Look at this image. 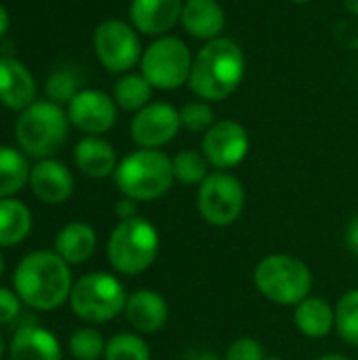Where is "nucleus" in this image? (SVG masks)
Here are the masks:
<instances>
[{
  "label": "nucleus",
  "mask_w": 358,
  "mask_h": 360,
  "mask_svg": "<svg viewBox=\"0 0 358 360\" xmlns=\"http://www.w3.org/2000/svg\"><path fill=\"white\" fill-rule=\"evenodd\" d=\"M15 293L34 310H55L72 293L70 264L51 251L25 255L15 270Z\"/></svg>",
  "instance_id": "f257e3e1"
},
{
  "label": "nucleus",
  "mask_w": 358,
  "mask_h": 360,
  "mask_svg": "<svg viewBox=\"0 0 358 360\" xmlns=\"http://www.w3.org/2000/svg\"><path fill=\"white\" fill-rule=\"evenodd\" d=\"M245 76V55L230 38L209 40L194 57L190 89L207 101H222L232 95Z\"/></svg>",
  "instance_id": "f03ea898"
},
{
  "label": "nucleus",
  "mask_w": 358,
  "mask_h": 360,
  "mask_svg": "<svg viewBox=\"0 0 358 360\" xmlns=\"http://www.w3.org/2000/svg\"><path fill=\"white\" fill-rule=\"evenodd\" d=\"M116 188L131 200H156L165 196L173 181V160L160 150H137L124 156L114 171Z\"/></svg>",
  "instance_id": "7ed1b4c3"
},
{
  "label": "nucleus",
  "mask_w": 358,
  "mask_h": 360,
  "mask_svg": "<svg viewBox=\"0 0 358 360\" xmlns=\"http://www.w3.org/2000/svg\"><path fill=\"white\" fill-rule=\"evenodd\" d=\"M70 118L61 105L53 101H34L30 108L19 112L15 124V137L23 154L34 158L53 156L68 137Z\"/></svg>",
  "instance_id": "20e7f679"
},
{
  "label": "nucleus",
  "mask_w": 358,
  "mask_h": 360,
  "mask_svg": "<svg viewBox=\"0 0 358 360\" xmlns=\"http://www.w3.org/2000/svg\"><path fill=\"white\" fill-rule=\"evenodd\" d=\"M253 278L257 291L279 306H298L312 289L310 268L302 259L287 253L266 255L255 266Z\"/></svg>",
  "instance_id": "39448f33"
},
{
  "label": "nucleus",
  "mask_w": 358,
  "mask_h": 360,
  "mask_svg": "<svg viewBox=\"0 0 358 360\" xmlns=\"http://www.w3.org/2000/svg\"><path fill=\"white\" fill-rule=\"evenodd\" d=\"M158 232L141 217L120 221L108 240V259L116 272L133 276L146 272L158 255Z\"/></svg>",
  "instance_id": "423d86ee"
},
{
  "label": "nucleus",
  "mask_w": 358,
  "mask_h": 360,
  "mask_svg": "<svg viewBox=\"0 0 358 360\" xmlns=\"http://www.w3.org/2000/svg\"><path fill=\"white\" fill-rule=\"evenodd\" d=\"M72 312L84 323H108L116 319L127 306L122 283L106 272L82 276L70 293Z\"/></svg>",
  "instance_id": "0eeeda50"
},
{
  "label": "nucleus",
  "mask_w": 358,
  "mask_h": 360,
  "mask_svg": "<svg viewBox=\"0 0 358 360\" xmlns=\"http://www.w3.org/2000/svg\"><path fill=\"white\" fill-rule=\"evenodd\" d=\"M192 55L175 36H160L141 55V76L152 89L173 91L190 80Z\"/></svg>",
  "instance_id": "6e6552de"
},
{
  "label": "nucleus",
  "mask_w": 358,
  "mask_h": 360,
  "mask_svg": "<svg viewBox=\"0 0 358 360\" xmlns=\"http://www.w3.org/2000/svg\"><path fill=\"white\" fill-rule=\"evenodd\" d=\"M196 205L200 217L207 224L215 228L230 226L241 217L245 209V188L230 173H213L200 184Z\"/></svg>",
  "instance_id": "1a4fd4ad"
},
{
  "label": "nucleus",
  "mask_w": 358,
  "mask_h": 360,
  "mask_svg": "<svg viewBox=\"0 0 358 360\" xmlns=\"http://www.w3.org/2000/svg\"><path fill=\"white\" fill-rule=\"evenodd\" d=\"M93 46L99 63L114 74L129 72L141 59V42L133 25L120 19H106L93 34Z\"/></svg>",
  "instance_id": "9d476101"
},
{
  "label": "nucleus",
  "mask_w": 358,
  "mask_h": 360,
  "mask_svg": "<svg viewBox=\"0 0 358 360\" xmlns=\"http://www.w3.org/2000/svg\"><path fill=\"white\" fill-rule=\"evenodd\" d=\"M181 129L179 112L165 101L148 103L131 122V137L143 150H158L169 143Z\"/></svg>",
  "instance_id": "9b49d317"
},
{
  "label": "nucleus",
  "mask_w": 358,
  "mask_h": 360,
  "mask_svg": "<svg viewBox=\"0 0 358 360\" xmlns=\"http://www.w3.org/2000/svg\"><path fill=\"white\" fill-rule=\"evenodd\" d=\"M249 152V135L243 124L234 120L215 122L203 139V154L209 165L219 171L232 169L245 160Z\"/></svg>",
  "instance_id": "f8f14e48"
},
{
  "label": "nucleus",
  "mask_w": 358,
  "mask_h": 360,
  "mask_svg": "<svg viewBox=\"0 0 358 360\" xmlns=\"http://www.w3.org/2000/svg\"><path fill=\"white\" fill-rule=\"evenodd\" d=\"M68 118L78 131L101 135L116 122V101L103 91L84 89L68 103Z\"/></svg>",
  "instance_id": "ddd939ff"
},
{
  "label": "nucleus",
  "mask_w": 358,
  "mask_h": 360,
  "mask_svg": "<svg viewBox=\"0 0 358 360\" xmlns=\"http://www.w3.org/2000/svg\"><path fill=\"white\" fill-rule=\"evenodd\" d=\"M36 101V80L27 65L15 57H0V103L23 112Z\"/></svg>",
  "instance_id": "4468645a"
},
{
  "label": "nucleus",
  "mask_w": 358,
  "mask_h": 360,
  "mask_svg": "<svg viewBox=\"0 0 358 360\" xmlns=\"http://www.w3.org/2000/svg\"><path fill=\"white\" fill-rule=\"evenodd\" d=\"M32 192L46 205H59L74 192V175L70 169L53 158L38 160L30 171Z\"/></svg>",
  "instance_id": "2eb2a0df"
},
{
  "label": "nucleus",
  "mask_w": 358,
  "mask_h": 360,
  "mask_svg": "<svg viewBox=\"0 0 358 360\" xmlns=\"http://www.w3.org/2000/svg\"><path fill=\"white\" fill-rule=\"evenodd\" d=\"M184 0H131L129 15L137 32L146 36H162L179 19Z\"/></svg>",
  "instance_id": "dca6fc26"
},
{
  "label": "nucleus",
  "mask_w": 358,
  "mask_h": 360,
  "mask_svg": "<svg viewBox=\"0 0 358 360\" xmlns=\"http://www.w3.org/2000/svg\"><path fill=\"white\" fill-rule=\"evenodd\" d=\"M124 314L129 325L139 333H156L169 321V306L165 297L152 289L135 291L127 297Z\"/></svg>",
  "instance_id": "f3484780"
},
{
  "label": "nucleus",
  "mask_w": 358,
  "mask_h": 360,
  "mask_svg": "<svg viewBox=\"0 0 358 360\" xmlns=\"http://www.w3.org/2000/svg\"><path fill=\"white\" fill-rule=\"evenodd\" d=\"M181 25L198 40H215L226 25L224 8L217 0H188L181 11Z\"/></svg>",
  "instance_id": "a211bd4d"
},
{
  "label": "nucleus",
  "mask_w": 358,
  "mask_h": 360,
  "mask_svg": "<svg viewBox=\"0 0 358 360\" xmlns=\"http://www.w3.org/2000/svg\"><path fill=\"white\" fill-rule=\"evenodd\" d=\"M74 162L80 173L93 179H103L112 175L118 167L114 148L97 135H87L78 141V146L74 148Z\"/></svg>",
  "instance_id": "6ab92c4d"
},
{
  "label": "nucleus",
  "mask_w": 358,
  "mask_h": 360,
  "mask_svg": "<svg viewBox=\"0 0 358 360\" xmlns=\"http://www.w3.org/2000/svg\"><path fill=\"white\" fill-rule=\"evenodd\" d=\"M11 360H61V348L53 333L38 327H21L11 344Z\"/></svg>",
  "instance_id": "aec40b11"
},
{
  "label": "nucleus",
  "mask_w": 358,
  "mask_h": 360,
  "mask_svg": "<svg viewBox=\"0 0 358 360\" xmlns=\"http://www.w3.org/2000/svg\"><path fill=\"white\" fill-rule=\"evenodd\" d=\"M97 245L95 230L84 221H72L68 224L55 238V249L61 259H65L70 266L84 264Z\"/></svg>",
  "instance_id": "412c9836"
},
{
  "label": "nucleus",
  "mask_w": 358,
  "mask_h": 360,
  "mask_svg": "<svg viewBox=\"0 0 358 360\" xmlns=\"http://www.w3.org/2000/svg\"><path fill=\"white\" fill-rule=\"evenodd\" d=\"M293 321L302 335L319 340L329 335L335 327V310L321 297H306L295 306Z\"/></svg>",
  "instance_id": "4be33fe9"
},
{
  "label": "nucleus",
  "mask_w": 358,
  "mask_h": 360,
  "mask_svg": "<svg viewBox=\"0 0 358 360\" xmlns=\"http://www.w3.org/2000/svg\"><path fill=\"white\" fill-rule=\"evenodd\" d=\"M32 230V213L17 198H0V247L19 245Z\"/></svg>",
  "instance_id": "5701e85b"
},
{
  "label": "nucleus",
  "mask_w": 358,
  "mask_h": 360,
  "mask_svg": "<svg viewBox=\"0 0 358 360\" xmlns=\"http://www.w3.org/2000/svg\"><path fill=\"white\" fill-rule=\"evenodd\" d=\"M30 165L23 152L0 146V198H11L30 181Z\"/></svg>",
  "instance_id": "b1692460"
},
{
  "label": "nucleus",
  "mask_w": 358,
  "mask_h": 360,
  "mask_svg": "<svg viewBox=\"0 0 358 360\" xmlns=\"http://www.w3.org/2000/svg\"><path fill=\"white\" fill-rule=\"evenodd\" d=\"M152 84L141 74H127L114 86V101L127 112H139L150 103Z\"/></svg>",
  "instance_id": "393cba45"
},
{
  "label": "nucleus",
  "mask_w": 358,
  "mask_h": 360,
  "mask_svg": "<svg viewBox=\"0 0 358 360\" xmlns=\"http://www.w3.org/2000/svg\"><path fill=\"white\" fill-rule=\"evenodd\" d=\"M335 329L338 335L348 344L358 348V289L342 295L335 306Z\"/></svg>",
  "instance_id": "a878e982"
},
{
  "label": "nucleus",
  "mask_w": 358,
  "mask_h": 360,
  "mask_svg": "<svg viewBox=\"0 0 358 360\" xmlns=\"http://www.w3.org/2000/svg\"><path fill=\"white\" fill-rule=\"evenodd\" d=\"M207 158L200 152L194 150H184L173 158V175L177 181L186 184V186H194V184H203L209 173H207Z\"/></svg>",
  "instance_id": "bb28decb"
},
{
  "label": "nucleus",
  "mask_w": 358,
  "mask_h": 360,
  "mask_svg": "<svg viewBox=\"0 0 358 360\" xmlns=\"http://www.w3.org/2000/svg\"><path fill=\"white\" fill-rule=\"evenodd\" d=\"M103 360H150V348L139 335L118 333L106 342Z\"/></svg>",
  "instance_id": "cd10ccee"
},
{
  "label": "nucleus",
  "mask_w": 358,
  "mask_h": 360,
  "mask_svg": "<svg viewBox=\"0 0 358 360\" xmlns=\"http://www.w3.org/2000/svg\"><path fill=\"white\" fill-rule=\"evenodd\" d=\"M44 93L49 97V101L63 105L70 103L80 91H78V78L72 70L63 68V70H55L46 82H44Z\"/></svg>",
  "instance_id": "c85d7f7f"
},
{
  "label": "nucleus",
  "mask_w": 358,
  "mask_h": 360,
  "mask_svg": "<svg viewBox=\"0 0 358 360\" xmlns=\"http://www.w3.org/2000/svg\"><path fill=\"white\" fill-rule=\"evenodd\" d=\"M70 352L76 360H99L106 352L103 335L95 329H80L70 338Z\"/></svg>",
  "instance_id": "c756f323"
},
{
  "label": "nucleus",
  "mask_w": 358,
  "mask_h": 360,
  "mask_svg": "<svg viewBox=\"0 0 358 360\" xmlns=\"http://www.w3.org/2000/svg\"><path fill=\"white\" fill-rule=\"evenodd\" d=\"M179 122L192 133H207L215 124V114L205 101H194L179 110Z\"/></svg>",
  "instance_id": "7c9ffc66"
},
{
  "label": "nucleus",
  "mask_w": 358,
  "mask_h": 360,
  "mask_svg": "<svg viewBox=\"0 0 358 360\" xmlns=\"http://www.w3.org/2000/svg\"><path fill=\"white\" fill-rule=\"evenodd\" d=\"M224 360H266L264 348L253 338H238L230 344Z\"/></svg>",
  "instance_id": "2f4dec72"
},
{
  "label": "nucleus",
  "mask_w": 358,
  "mask_h": 360,
  "mask_svg": "<svg viewBox=\"0 0 358 360\" xmlns=\"http://www.w3.org/2000/svg\"><path fill=\"white\" fill-rule=\"evenodd\" d=\"M19 314V295L0 287V325H8Z\"/></svg>",
  "instance_id": "473e14b6"
},
{
  "label": "nucleus",
  "mask_w": 358,
  "mask_h": 360,
  "mask_svg": "<svg viewBox=\"0 0 358 360\" xmlns=\"http://www.w3.org/2000/svg\"><path fill=\"white\" fill-rule=\"evenodd\" d=\"M135 200L131 198H124V200H118L116 202V215L120 217V221H127V219H133L137 217V211H135Z\"/></svg>",
  "instance_id": "72a5a7b5"
},
{
  "label": "nucleus",
  "mask_w": 358,
  "mask_h": 360,
  "mask_svg": "<svg viewBox=\"0 0 358 360\" xmlns=\"http://www.w3.org/2000/svg\"><path fill=\"white\" fill-rule=\"evenodd\" d=\"M346 245H348V249L358 257V217H354L350 221V226L346 230Z\"/></svg>",
  "instance_id": "f704fd0d"
},
{
  "label": "nucleus",
  "mask_w": 358,
  "mask_h": 360,
  "mask_svg": "<svg viewBox=\"0 0 358 360\" xmlns=\"http://www.w3.org/2000/svg\"><path fill=\"white\" fill-rule=\"evenodd\" d=\"M184 360H222L215 352H209V350H192L188 352Z\"/></svg>",
  "instance_id": "c9c22d12"
},
{
  "label": "nucleus",
  "mask_w": 358,
  "mask_h": 360,
  "mask_svg": "<svg viewBox=\"0 0 358 360\" xmlns=\"http://www.w3.org/2000/svg\"><path fill=\"white\" fill-rule=\"evenodd\" d=\"M8 25H11V15H8V11H6V6L0 2V38L6 34V30H8Z\"/></svg>",
  "instance_id": "e433bc0d"
},
{
  "label": "nucleus",
  "mask_w": 358,
  "mask_h": 360,
  "mask_svg": "<svg viewBox=\"0 0 358 360\" xmlns=\"http://www.w3.org/2000/svg\"><path fill=\"white\" fill-rule=\"evenodd\" d=\"M344 4L352 15H358V0H344Z\"/></svg>",
  "instance_id": "4c0bfd02"
},
{
  "label": "nucleus",
  "mask_w": 358,
  "mask_h": 360,
  "mask_svg": "<svg viewBox=\"0 0 358 360\" xmlns=\"http://www.w3.org/2000/svg\"><path fill=\"white\" fill-rule=\"evenodd\" d=\"M317 360H350L348 356H342V354H325V356H319Z\"/></svg>",
  "instance_id": "58836bf2"
},
{
  "label": "nucleus",
  "mask_w": 358,
  "mask_h": 360,
  "mask_svg": "<svg viewBox=\"0 0 358 360\" xmlns=\"http://www.w3.org/2000/svg\"><path fill=\"white\" fill-rule=\"evenodd\" d=\"M2 354H4V342H2V335H0V360H2Z\"/></svg>",
  "instance_id": "ea45409f"
},
{
  "label": "nucleus",
  "mask_w": 358,
  "mask_h": 360,
  "mask_svg": "<svg viewBox=\"0 0 358 360\" xmlns=\"http://www.w3.org/2000/svg\"><path fill=\"white\" fill-rule=\"evenodd\" d=\"M2 272H4V259H2V253H0V276H2Z\"/></svg>",
  "instance_id": "a19ab883"
},
{
  "label": "nucleus",
  "mask_w": 358,
  "mask_h": 360,
  "mask_svg": "<svg viewBox=\"0 0 358 360\" xmlns=\"http://www.w3.org/2000/svg\"><path fill=\"white\" fill-rule=\"evenodd\" d=\"M291 2H300L302 4V2H310V0H291Z\"/></svg>",
  "instance_id": "79ce46f5"
},
{
  "label": "nucleus",
  "mask_w": 358,
  "mask_h": 360,
  "mask_svg": "<svg viewBox=\"0 0 358 360\" xmlns=\"http://www.w3.org/2000/svg\"><path fill=\"white\" fill-rule=\"evenodd\" d=\"M266 360H283V359H276V356H272V359H266Z\"/></svg>",
  "instance_id": "37998d69"
}]
</instances>
